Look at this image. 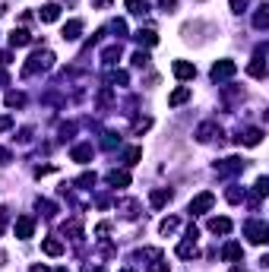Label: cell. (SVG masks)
<instances>
[{
  "label": "cell",
  "instance_id": "obj_32",
  "mask_svg": "<svg viewBox=\"0 0 269 272\" xmlns=\"http://www.w3.org/2000/svg\"><path fill=\"white\" fill-rule=\"evenodd\" d=\"M76 184H79V187H95V174H82Z\"/></svg>",
  "mask_w": 269,
  "mask_h": 272
},
{
  "label": "cell",
  "instance_id": "obj_20",
  "mask_svg": "<svg viewBox=\"0 0 269 272\" xmlns=\"http://www.w3.org/2000/svg\"><path fill=\"white\" fill-rule=\"evenodd\" d=\"M42 250L48 253V257H60V253H64V244H60L57 238H48V241H42Z\"/></svg>",
  "mask_w": 269,
  "mask_h": 272
},
{
  "label": "cell",
  "instance_id": "obj_23",
  "mask_svg": "<svg viewBox=\"0 0 269 272\" xmlns=\"http://www.w3.org/2000/svg\"><path fill=\"white\" fill-rule=\"evenodd\" d=\"M152 206L155 209H161V206H165V203H171V190H152Z\"/></svg>",
  "mask_w": 269,
  "mask_h": 272
},
{
  "label": "cell",
  "instance_id": "obj_30",
  "mask_svg": "<svg viewBox=\"0 0 269 272\" xmlns=\"http://www.w3.org/2000/svg\"><path fill=\"white\" fill-rule=\"evenodd\" d=\"M266 190H269V180L260 177V180H257V187H254V193H257V196H266Z\"/></svg>",
  "mask_w": 269,
  "mask_h": 272
},
{
  "label": "cell",
  "instance_id": "obj_12",
  "mask_svg": "<svg viewBox=\"0 0 269 272\" xmlns=\"http://www.w3.org/2000/svg\"><path fill=\"white\" fill-rule=\"evenodd\" d=\"M38 19H42V23H57V19H60V7H57V4H45V7L38 10Z\"/></svg>",
  "mask_w": 269,
  "mask_h": 272
},
{
  "label": "cell",
  "instance_id": "obj_21",
  "mask_svg": "<svg viewBox=\"0 0 269 272\" xmlns=\"http://www.w3.org/2000/svg\"><path fill=\"white\" fill-rule=\"evenodd\" d=\"M133 38H136L139 45H149V48H152V45H158V35H155L152 29H139V32L133 35Z\"/></svg>",
  "mask_w": 269,
  "mask_h": 272
},
{
  "label": "cell",
  "instance_id": "obj_29",
  "mask_svg": "<svg viewBox=\"0 0 269 272\" xmlns=\"http://www.w3.org/2000/svg\"><path fill=\"white\" fill-rule=\"evenodd\" d=\"M146 64H149V54L146 51H136L133 54V67H146Z\"/></svg>",
  "mask_w": 269,
  "mask_h": 272
},
{
  "label": "cell",
  "instance_id": "obj_9",
  "mask_svg": "<svg viewBox=\"0 0 269 272\" xmlns=\"http://www.w3.org/2000/svg\"><path fill=\"white\" fill-rule=\"evenodd\" d=\"M212 206H215V196H212V193H200V196H193V199H190V212H193V215L209 212Z\"/></svg>",
  "mask_w": 269,
  "mask_h": 272
},
{
  "label": "cell",
  "instance_id": "obj_14",
  "mask_svg": "<svg viewBox=\"0 0 269 272\" xmlns=\"http://www.w3.org/2000/svg\"><path fill=\"white\" fill-rule=\"evenodd\" d=\"M190 95H193V89H190V86H181V89H174V92L168 95V104H171V108H177V104H184Z\"/></svg>",
  "mask_w": 269,
  "mask_h": 272
},
{
  "label": "cell",
  "instance_id": "obj_8",
  "mask_svg": "<svg viewBox=\"0 0 269 272\" xmlns=\"http://www.w3.org/2000/svg\"><path fill=\"white\" fill-rule=\"evenodd\" d=\"M13 231H16V238L29 241L32 231H35V219H32V215H19V219H16V225H13Z\"/></svg>",
  "mask_w": 269,
  "mask_h": 272
},
{
  "label": "cell",
  "instance_id": "obj_37",
  "mask_svg": "<svg viewBox=\"0 0 269 272\" xmlns=\"http://www.w3.org/2000/svg\"><path fill=\"white\" fill-rule=\"evenodd\" d=\"M117 35H123V32H127V23H123V19H114V26H111Z\"/></svg>",
  "mask_w": 269,
  "mask_h": 272
},
{
  "label": "cell",
  "instance_id": "obj_28",
  "mask_svg": "<svg viewBox=\"0 0 269 272\" xmlns=\"http://www.w3.org/2000/svg\"><path fill=\"white\" fill-rule=\"evenodd\" d=\"M123 158H127V165H136V161L142 158V149H139V146H133V149L123 152Z\"/></svg>",
  "mask_w": 269,
  "mask_h": 272
},
{
  "label": "cell",
  "instance_id": "obj_38",
  "mask_svg": "<svg viewBox=\"0 0 269 272\" xmlns=\"http://www.w3.org/2000/svg\"><path fill=\"white\" fill-rule=\"evenodd\" d=\"M244 7H247V0H231V10L235 13H244Z\"/></svg>",
  "mask_w": 269,
  "mask_h": 272
},
{
  "label": "cell",
  "instance_id": "obj_35",
  "mask_svg": "<svg viewBox=\"0 0 269 272\" xmlns=\"http://www.w3.org/2000/svg\"><path fill=\"white\" fill-rule=\"evenodd\" d=\"M149 272H168V263H161V260H155V263L149 266Z\"/></svg>",
  "mask_w": 269,
  "mask_h": 272
},
{
  "label": "cell",
  "instance_id": "obj_27",
  "mask_svg": "<svg viewBox=\"0 0 269 272\" xmlns=\"http://www.w3.org/2000/svg\"><path fill=\"white\" fill-rule=\"evenodd\" d=\"M7 104L10 108H23L26 104V95L23 92H7Z\"/></svg>",
  "mask_w": 269,
  "mask_h": 272
},
{
  "label": "cell",
  "instance_id": "obj_42",
  "mask_svg": "<svg viewBox=\"0 0 269 272\" xmlns=\"http://www.w3.org/2000/svg\"><path fill=\"white\" fill-rule=\"evenodd\" d=\"M0 165H10V152L7 149H0Z\"/></svg>",
  "mask_w": 269,
  "mask_h": 272
},
{
  "label": "cell",
  "instance_id": "obj_3",
  "mask_svg": "<svg viewBox=\"0 0 269 272\" xmlns=\"http://www.w3.org/2000/svg\"><path fill=\"white\" fill-rule=\"evenodd\" d=\"M244 231H247V238L254 241V244H266V238H269V228H266V222H247L244 225Z\"/></svg>",
  "mask_w": 269,
  "mask_h": 272
},
{
  "label": "cell",
  "instance_id": "obj_39",
  "mask_svg": "<svg viewBox=\"0 0 269 272\" xmlns=\"http://www.w3.org/2000/svg\"><path fill=\"white\" fill-rule=\"evenodd\" d=\"M228 199H231V203H241L244 193H241V190H228Z\"/></svg>",
  "mask_w": 269,
  "mask_h": 272
},
{
  "label": "cell",
  "instance_id": "obj_41",
  "mask_svg": "<svg viewBox=\"0 0 269 272\" xmlns=\"http://www.w3.org/2000/svg\"><path fill=\"white\" fill-rule=\"evenodd\" d=\"M177 7V0H161V10H165V13H171Z\"/></svg>",
  "mask_w": 269,
  "mask_h": 272
},
{
  "label": "cell",
  "instance_id": "obj_40",
  "mask_svg": "<svg viewBox=\"0 0 269 272\" xmlns=\"http://www.w3.org/2000/svg\"><path fill=\"white\" fill-rule=\"evenodd\" d=\"M108 231H111V225H108V222H101V225L95 228V234H98V238H105V234H108Z\"/></svg>",
  "mask_w": 269,
  "mask_h": 272
},
{
  "label": "cell",
  "instance_id": "obj_17",
  "mask_svg": "<svg viewBox=\"0 0 269 272\" xmlns=\"http://www.w3.org/2000/svg\"><path fill=\"white\" fill-rule=\"evenodd\" d=\"M241 257H244L241 244H225V247H222V260H228V263H238Z\"/></svg>",
  "mask_w": 269,
  "mask_h": 272
},
{
  "label": "cell",
  "instance_id": "obj_31",
  "mask_svg": "<svg viewBox=\"0 0 269 272\" xmlns=\"http://www.w3.org/2000/svg\"><path fill=\"white\" fill-rule=\"evenodd\" d=\"M105 149H114V146H120V139H114V133H105Z\"/></svg>",
  "mask_w": 269,
  "mask_h": 272
},
{
  "label": "cell",
  "instance_id": "obj_1",
  "mask_svg": "<svg viewBox=\"0 0 269 272\" xmlns=\"http://www.w3.org/2000/svg\"><path fill=\"white\" fill-rule=\"evenodd\" d=\"M51 67H54V54L51 51H35L29 57V64L23 67V76H32V73H38V70L45 73V70H51Z\"/></svg>",
  "mask_w": 269,
  "mask_h": 272
},
{
  "label": "cell",
  "instance_id": "obj_25",
  "mask_svg": "<svg viewBox=\"0 0 269 272\" xmlns=\"http://www.w3.org/2000/svg\"><path fill=\"white\" fill-rule=\"evenodd\" d=\"M177 228H181V222H177L174 215H168V219H161V225H158V231H161V234H174Z\"/></svg>",
  "mask_w": 269,
  "mask_h": 272
},
{
  "label": "cell",
  "instance_id": "obj_7",
  "mask_svg": "<svg viewBox=\"0 0 269 272\" xmlns=\"http://www.w3.org/2000/svg\"><path fill=\"white\" fill-rule=\"evenodd\" d=\"M215 136L222 139V127H219V123L209 120V123H200V127H196V139H200V142H212Z\"/></svg>",
  "mask_w": 269,
  "mask_h": 272
},
{
  "label": "cell",
  "instance_id": "obj_10",
  "mask_svg": "<svg viewBox=\"0 0 269 272\" xmlns=\"http://www.w3.org/2000/svg\"><path fill=\"white\" fill-rule=\"evenodd\" d=\"M171 70H174V76H177V79H193V76H196V67H193L190 60H174Z\"/></svg>",
  "mask_w": 269,
  "mask_h": 272
},
{
  "label": "cell",
  "instance_id": "obj_24",
  "mask_svg": "<svg viewBox=\"0 0 269 272\" xmlns=\"http://www.w3.org/2000/svg\"><path fill=\"white\" fill-rule=\"evenodd\" d=\"M127 10L133 16H146L149 13V4H146V0H127Z\"/></svg>",
  "mask_w": 269,
  "mask_h": 272
},
{
  "label": "cell",
  "instance_id": "obj_43",
  "mask_svg": "<svg viewBox=\"0 0 269 272\" xmlns=\"http://www.w3.org/2000/svg\"><path fill=\"white\" fill-rule=\"evenodd\" d=\"M4 228H7V212L0 209V234H4Z\"/></svg>",
  "mask_w": 269,
  "mask_h": 272
},
{
  "label": "cell",
  "instance_id": "obj_44",
  "mask_svg": "<svg viewBox=\"0 0 269 272\" xmlns=\"http://www.w3.org/2000/svg\"><path fill=\"white\" fill-rule=\"evenodd\" d=\"M92 4H95V7H108V4H111V0H92Z\"/></svg>",
  "mask_w": 269,
  "mask_h": 272
},
{
  "label": "cell",
  "instance_id": "obj_4",
  "mask_svg": "<svg viewBox=\"0 0 269 272\" xmlns=\"http://www.w3.org/2000/svg\"><path fill=\"white\" fill-rule=\"evenodd\" d=\"M235 60H215L212 64V79L215 82H222V79H231V76H235Z\"/></svg>",
  "mask_w": 269,
  "mask_h": 272
},
{
  "label": "cell",
  "instance_id": "obj_47",
  "mask_svg": "<svg viewBox=\"0 0 269 272\" xmlns=\"http://www.w3.org/2000/svg\"><path fill=\"white\" fill-rule=\"evenodd\" d=\"M120 272H136V269H120Z\"/></svg>",
  "mask_w": 269,
  "mask_h": 272
},
{
  "label": "cell",
  "instance_id": "obj_13",
  "mask_svg": "<svg viewBox=\"0 0 269 272\" xmlns=\"http://www.w3.org/2000/svg\"><path fill=\"white\" fill-rule=\"evenodd\" d=\"M79 35H82V19H70L64 26V41H76Z\"/></svg>",
  "mask_w": 269,
  "mask_h": 272
},
{
  "label": "cell",
  "instance_id": "obj_33",
  "mask_svg": "<svg viewBox=\"0 0 269 272\" xmlns=\"http://www.w3.org/2000/svg\"><path fill=\"white\" fill-rule=\"evenodd\" d=\"M149 127H152V120H149V117H142V120H136V123H133V130H136V133H142V130H149Z\"/></svg>",
  "mask_w": 269,
  "mask_h": 272
},
{
  "label": "cell",
  "instance_id": "obj_6",
  "mask_svg": "<svg viewBox=\"0 0 269 272\" xmlns=\"http://www.w3.org/2000/svg\"><path fill=\"white\" fill-rule=\"evenodd\" d=\"M177 257H181V260L196 257V228H190V231H187V241L177 244Z\"/></svg>",
  "mask_w": 269,
  "mask_h": 272
},
{
  "label": "cell",
  "instance_id": "obj_5",
  "mask_svg": "<svg viewBox=\"0 0 269 272\" xmlns=\"http://www.w3.org/2000/svg\"><path fill=\"white\" fill-rule=\"evenodd\" d=\"M244 165H247V161H241V158H225V161L215 165V174H219V177H231V174L244 171Z\"/></svg>",
  "mask_w": 269,
  "mask_h": 272
},
{
  "label": "cell",
  "instance_id": "obj_46",
  "mask_svg": "<svg viewBox=\"0 0 269 272\" xmlns=\"http://www.w3.org/2000/svg\"><path fill=\"white\" fill-rule=\"evenodd\" d=\"M4 260H7V253H4V250H0V266H4Z\"/></svg>",
  "mask_w": 269,
  "mask_h": 272
},
{
  "label": "cell",
  "instance_id": "obj_34",
  "mask_svg": "<svg viewBox=\"0 0 269 272\" xmlns=\"http://www.w3.org/2000/svg\"><path fill=\"white\" fill-rule=\"evenodd\" d=\"M111 79H114V86H127V79H130V76H127V73H123V70H117V73H114Z\"/></svg>",
  "mask_w": 269,
  "mask_h": 272
},
{
  "label": "cell",
  "instance_id": "obj_26",
  "mask_svg": "<svg viewBox=\"0 0 269 272\" xmlns=\"http://www.w3.org/2000/svg\"><path fill=\"white\" fill-rule=\"evenodd\" d=\"M254 26L257 29H269V7H263V10L254 13Z\"/></svg>",
  "mask_w": 269,
  "mask_h": 272
},
{
  "label": "cell",
  "instance_id": "obj_11",
  "mask_svg": "<svg viewBox=\"0 0 269 272\" xmlns=\"http://www.w3.org/2000/svg\"><path fill=\"white\" fill-rule=\"evenodd\" d=\"M238 142H241V146H260V142H263V130H260V127H250L247 133L238 136Z\"/></svg>",
  "mask_w": 269,
  "mask_h": 272
},
{
  "label": "cell",
  "instance_id": "obj_36",
  "mask_svg": "<svg viewBox=\"0 0 269 272\" xmlns=\"http://www.w3.org/2000/svg\"><path fill=\"white\" fill-rule=\"evenodd\" d=\"M13 127V117L10 114H0V130H10Z\"/></svg>",
  "mask_w": 269,
  "mask_h": 272
},
{
  "label": "cell",
  "instance_id": "obj_15",
  "mask_svg": "<svg viewBox=\"0 0 269 272\" xmlns=\"http://www.w3.org/2000/svg\"><path fill=\"white\" fill-rule=\"evenodd\" d=\"M10 45H13V48H26V45H32V35H29L26 29H13V32H10Z\"/></svg>",
  "mask_w": 269,
  "mask_h": 272
},
{
  "label": "cell",
  "instance_id": "obj_45",
  "mask_svg": "<svg viewBox=\"0 0 269 272\" xmlns=\"http://www.w3.org/2000/svg\"><path fill=\"white\" fill-rule=\"evenodd\" d=\"M32 272H48V269L45 266H32Z\"/></svg>",
  "mask_w": 269,
  "mask_h": 272
},
{
  "label": "cell",
  "instance_id": "obj_18",
  "mask_svg": "<svg viewBox=\"0 0 269 272\" xmlns=\"http://www.w3.org/2000/svg\"><path fill=\"white\" fill-rule=\"evenodd\" d=\"M117 60H120V45H111V48L101 51V64H105V67H114Z\"/></svg>",
  "mask_w": 269,
  "mask_h": 272
},
{
  "label": "cell",
  "instance_id": "obj_2",
  "mask_svg": "<svg viewBox=\"0 0 269 272\" xmlns=\"http://www.w3.org/2000/svg\"><path fill=\"white\" fill-rule=\"evenodd\" d=\"M263 54H266V45L257 48V57L247 64V76H254V79H263L266 76V60H263Z\"/></svg>",
  "mask_w": 269,
  "mask_h": 272
},
{
  "label": "cell",
  "instance_id": "obj_16",
  "mask_svg": "<svg viewBox=\"0 0 269 272\" xmlns=\"http://www.w3.org/2000/svg\"><path fill=\"white\" fill-rule=\"evenodd\" d=\"M70 158L79 161V165H86V161H92V146L89 142H82V146H76L73 152H70Z\"/></svg>",
  "mask_w": 269,
  "mask_h": 272
},
{
  "label": "cell",
  "instance_id": "obj_19",
  "mask_svg": "<svg viewBox=\"0 0 269 272\" xmlns=\"http://www.w3.org/2000/svg\"><path fill=\"white\" fill-rule=\"evenodd\" d=\"M108 184H111V187H127L130 174L127 171H108Z\"/></svg>",
  "mask_w": 269,
  "mask_h": 272
},
{
  "label": "cell",
  "instance_id": "obj_48",
  "mask_svg": "<svg viewBox=\"0 0 269 272\" xmlns=\"http://www.w3.org/2000/svg\"><path fill=\"white\" fill-rule=\"evenodd\" d=\"M235 272H241V269H235Z\"/></svg>",
  "mask_w": 269,
  "mask_h": 272
},
{
  "label": "cell",
  "instance_id": "obj_22",
  "mask_svg": "<svg viewBox=\"0 0 269 272\" xmlns=\"http://www.w3.org/2000/svg\"><path fill=\"white\" fill-rule=\"evenodd\" d=\"M209 231H212V234H228V231H231V222L215 215V219H209Z\"/></svg>",
  "mask_w": 269,
  "mask_h": 272
}]
</instances>
